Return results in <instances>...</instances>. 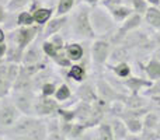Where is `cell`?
I'll return each mask as SVG.
<instances>
[{"label":"cell","instance_id":"obj_4","mask_svg":"<svg viewBox=\"0 0 160 140\" xmlns=\"http://www.w3.org/2000/svg\"><path fill=\"white\" fill-rule=\"evenodd\" d=\"M112 49V44L107 38H94L90 46L91 63L97 67H105L110 59V53Z\"/></svg>","mask_w":160,"mask_h":140},{"label":"cell","instance_id":"obj_14","mask_svg":"<svg viewBox=\"0 0 160 140\" xmlns=\"http://www.w3.org/2000/svg\"><path fill=\"white\" fill-rule=\"evenodd\" d=\"M75 95H76V98H78L79 101H86V102H94L97 98H98L97 88L94 87L93 84L86 83V81L80 83V85L76 88Z\"/></svg>","mask_w":160,"mask_h":140},{"label":"cell","instance_id":"obj_2","mask_svg":"<svg viewBox=\"0 0 160 140\" xmlns=\"http://www.w3.org/2000/svg\"><path fill=\"white\" fill-rule=\"evenodd\" d=\"M90 10L91 6L87 3H78L75 7L72 17L69 18L70 24V34L75 39L79 41H93L96 36L90 21Z\"/></svg>","mask_w":160,"mask_h":140},{"label":"cell","instance_id":"obj_21","mask_svg":"<svg viewBox=\"0 0 160 140\" xmlns=\"http://www.w3.org/2000/svg\"><path fill=\"white\" fill-rule=\"evenodd\" d=\"M143 73H145V76L149 80H152V81L159 80L160 79V60L159 59L152 56V58L143 65Z\"/></svg>","mask_w":160,"mask_h":140},{"label":"cell","instance_id":"obj_7","mask_svg":"<svg viewBox=\"0 0 160 140\" xmlns=\"http://www.w3.org/2000/svg\"><path fill=\"white\" fill-rule=\"evenodd\" d=\"M59 107H61V104L53 97H45L39 94L38 97H35L34 113H35V116H39V118H48V116L56 115Z\"/></svg>","mask_w":160,"mask_h":140},{"label":"cell","instance_id":"obj_27","mask_svg":"<svg viewBox=\"0 0 160 140\" xmlns=\"http://www.w3.org/2000/svg\"><path fill=\"white\" fill-rule=\"evenodd\" d=\"M143 130H156L160 123V115L156 111H148L143 115Z\"/></svg>","mask_w":160,"mask_h":140},{"label":"cell","instance_id":"obj_9","mask_svg":"<svg viewBox=\"0 0 160 140\" xmlns=\"http://www.w3.org/2000/svg\"><path fill=\"white\" fill-rule=\"evenodd\" d=\"M68 22H69V14H68V16L52 17V18H51L47 24H45L44 30H42V38L48 39L49 36H52V35H55V34L61 32Z\"/></svg>","mask_w":160,"mask_h":140},{"label":"cell","instance_id":"obj_25","mask_svg":"<svg viewBox=\"0 0 160 140\" xmlns=\"http://www.w3.org/2000/svg\"><path fill=\"white\" fill-rule=\"evenodd\" d=\"M143 116H129L122 118L127 123V128L129 130V135H142L143 132ZM142 139V138H141Z\"/></svg>","mask_w":160,"mask_h":140},{"label":"cell","instance_id":"obj_23","mask_svg":"<svg viewBox=\"0 0 160 140\" xmlns=\"http://www.w3.org/2000/svg\"><path fill=\"white\" fill-rule=\"evenodd\" d=\"M53 98H55L59 104H65L66 101L75 98V95H73V91H72V88L69 87V84L61 83V84L56 87L55 94H53Z\"/></svg>","mask_w":160,"mask_h":140},{"label":"cell","instance_id":"obj_6","mask_svg":"<svg viewBox=\"0 0 160 140\" xmlns=\"http://www.w3.org/2000/svg\"><path fill=\"white\" fill-rule=\"evenodd\" d=\"M22 113L18 111L13 99H0V128L2 129H7V128L13 126L17 122V119L21 116Z\"/></svg>","mask_w":160,"mask_h":140},{"label":"cell","instance_id":"obj_5","mask_svg":"<svg viewBox=\"0 0 160 140\" xmlns=\"http://www.w3.org/2000/svg\"><path fill=\"white\" fill-rule=\"evenodd\" d=\"M39 32H41V25H27V27H20L14 30L13 32V39L14 45L20 48L21 51H25L28 45H31L37 38H38Z\"/></svg>","mask_w":160,"mask_h":140},{"label":"cell","instance_id":"obj_30","mask_svg":"<svg viewBox=\"0 0 160 140\" xmlns=\"http://www.w3.org/2000/svg\"><path fill=\"white\" fill-rule=\"evenodd\" d=\"M16 24L20 27H27V25H34V16L32 11H20L16 17Z\"/></svg>","mask_w":160,"mask_h":140},{"label":"cell","instance_id":"obj_18","mask_svg":"<svg viewBox=\"0 0 160 140\" xmlns=\"http://www.w3.org/2000/svg\"><path fill=\"white\" fill-rule=\"evenodd\" d=\"M143 21L155 31H160V7L159 6H149L143 14Z\"/></svg>","mask_w":160,"mask_h":140},{"label":"cell","instance_id":"obj_37","mask_svg":"<svg viewBox=\"0 0 160 140\" xmlns=\"http://www.w3.org/2000/svg\"><path fill=\"white\" fill-rule=\"evenodd\" d=\"M6 17H7V14H6V8H4V6L0 3V22L4 21Z\"/></svg>","mask_w":160,"mask_h":140},{"label":"cell","instance_id":"obj_33","mask_svg":"<svg viewBox=\"0 0 160 140\" xmlns=\"http://www.w3.org/2000/svg\"><path fill=\"white\" fill-rule=\"evenodd\" d=\"M56 87H58V85H56L52 80H48V81H45L44 84L39 87V94L45 95V97H53Z\"/></svg>","mask_w":160,"mask_h":140},{"label":"cell","instance_id":"obj_39","mask_svg":"<svg viewBox=\"0 0 160 140\" xmlns=\"http://www.w3.org/2000/svg\"><path fill=\"white\" fill-rule=\"evenodd\" d=\"M6 41V32L2 27H0V42H4Z\"/></svg>","mask_w":160,"mask_h":140},{"label":"cell","instance_id":"obj_41","mask_svg":"<svg viewBox=\"0 0 160 140\" xmlns=\"http://www.w3.org/2000/svg\"><path fill=\"white\" fill-rule=\"evenodd\" d=\"M7 2H8V0H0V3H2V4H7Z\"/></svg>","mask_w":160,"mask_h":140},{"label":"cell","instance_id":"obj_32","mask_svg":"<svg viewBox=\"0 0 160 140\" xmlns=\"http://www.w3.org/2000/svg\"><path fill=\"white\" fill-rule=\"evenodd\" d=\"M125 3H128V4L133 8L135 13H139V14H142V16H143L145 11L149 7V3H148L146 0H125Z\"/></svg>","mask_w":160,"mask_h":140},{"label":"cell","instance_id":"obj_36","mask_svg":"<svg viewBox=\"0 0 160 140\" xmlns=\"http://www.w3.org/2000/svg\"><path fill=\"white\" fill-rule=\"evenodd\" d=\"M152 39L155 41L156 46L160 48V31H156V32L153 34V35H152Z\"/></svg>","mask_w":160,"mask_h":140},{"label":"cell","instance_id":"obj_20","mask_svg":"<svg viewBox=\"0 0 160 140\" xmlns=\"http://www.w3.org/2000/svg\"><path fill=\"white\" fill-rule=\"evenodd\" d=\"M32 11V16H34V21H35L37 25H45L51 18H52V14H53V8L51 7H44V6H38L35 7Z\"/></svg>","mask_w":160,"mask_h":140},{"label":"cell","instance_id":"obj_16","mask_svg":"<svg viewBox=\"0 0 160 140\" xmlns=\"http://www.w3.org/2000/svg\"><path fill=\"white\" fill-rule=\"evenodd\" d=\"M65 53L66 56L73 62V63H78V62H82L84 59V48L80 42H68L65 44Z\"/></svg>","mask_w":160,"mask_h":140},{"label":"cell","instance_id":"obj_24","mask_svg":"<svg viewBox=\"0 0 160 140\" xmlns=\"http://www.w3.org/2000/svg\"><path fill=\"white\" fill-rule=\"evenodd\" d=\"M11 81L7 77V65H0V99L8 95L11 91Z\"/></svg>","mask_w":160,"mask_h":140},{"label":"cell","instance_id":"obj_26","mask_svg":"<svg viewBox=\"0 0 160 140\" xmlns=\"http://www.w3.org/2000/svg\"><path fill=\"white\" fill-rule=\"evenodd\" d=\"M41 48H42V52H44V55L48 56L51 60L56 59L65 51L63 48H59L58 45H55L52 41H51V39H44V41H42V44H41Z\"/></svg>","mask_w":160,"mask_h":140},{"label":"cell","instance_id":"obj_31","mask_svg":"<svg viewBox=\"0 0 160 140\" xmlns=\"http://www.w3.org/2000/svg\"><path fill=\"white\" fill-rule=\"evenodd\" d=\"M31 2L32 0H8L7 4H6V10L8 13H18L25 6L31 4Z\"/></svg>","mask_w":160,"mask_h":140},{"label":"cell","instance_id":"obj_10","mask_svg":"<svg viewBox=\"0 0 160 140\" xmlns=\"http://www.w3.org/2000/svg\"><path fill=\"white\" fill-rule=\"evenodd\" d=\"M150 36H152V35H149L146 31H141L138 28V30L129 31V32L124 36V39L121 41V44H124L125 46L131 48L132 51H135L136 48H139L141 45H143L145 42L149 41Z\"/></svg>","mask_w":160,"mask_h":140},{"label":"cell","instance_id":"obj_3","mask_svg":"<svg viewBox=\"0 0 160 140\" xmlns=\"http://www.w3.org/2000/svg\"><path fill=\"white\" fill-rule=\"evenodd\" d=\"M90 21L97 38H108L117 30V22L108 8L104 6H93L90 10Z\"/></svg>","mask_w":160,"mask_h":140},{"label":"cell","instance_id":"obj_28","mask_svg":"<svg viewBox=\"0 0 160 140\" xmlns=\"http://www.w3.org/2000/svg\"><path fill=\"white\" fill-rule=\"evenodd\" d=\"M96 129H97V138H98L100 140H112L114 139L112 128H111L110 121L108 122L101 121L96 126Z\"/></svg>","mask_w":160,"mask_h":140},{"label":"cell","instance_id":"obj_1","mask_svg":"<svg viewBox=\"0 0 160 140\" xmlns=\"http://www.w3.org/2000/svg\"><path fill=\"white\" fill-rule=\"evenodd\" d=\"M6 132H8V135H13L14 139L45 140L48 138L45 118H39L35 115H21L13 126L6 129Z\"/></svg>","mask_w":160,"mask_h":140},{"label":"cell","instance_id":"obj_29","mask_svg":"<svg viewBox=\"0 0 160 140\" xmlns=\"http://www.w3.org/2000/svg\"><path fill=\"white\" fill-rule=\"evenodd\" d=\"M78 4V0H58L56 4V16H68Z\"/></svg>","mask_w":160,"mask_h":140},{"label":"cell","instance_id":"obj_17","mask_svg":"<svg viewBox=\"0 0 160 140\" xmlns=\"http://www.w3.org/2000/svg\"><path fill=\"white\" fill-rule=\"evenodd\" d=\"M111 128H112V133H114V139L117 140H125L129 135V130L127 128L125 121L121 116H111L110 119Z\"/></svg>","mask_w":160,"mask_h":140},{"label":"cell","instance_id":"obj_19","mask_svg":"<svg viewBox=\"0 0 160 140\" xmlns=\"http://www.w3.org/2000/svg\"><path fill=\"white\" fill-rule=\"evenodd\" d=\"M105 69L110 70L112 74H115L118 79L125 80L132 74V67L128 62H119V63H107Z\"/></svg>","mask_w":160,"mask_h":140},{"label":"cell","instance_id":"obj_38","mask_svg":"<svg viewBox=\"0 0 160 140\" xmlns=\"http://www.w3.org/2000/svg\"><path fill=\"white\" fill-rule=\"evenodd\" d=\"M83 2H84V3H87L88 6H91V7H93V6L100 4V3H101V0H83Z\"/></svg>","mask_w":160,"mask_h":140},{"label":"cell","instance_id":"obj_35","mask_svg":"<svg viewBox=\"0 0 160 140\" xmlns=\"http://www.w3.org/2000/svg\"><path fill=\"white\" fill-rule=\"evenodd\" d=\"M7 49H8L7 45L4 42H0V58H4L7 55Z\"/></svg>","mask_w":160,"mask_h":140},{"label":"cell","instance_id":"obj_13","mask_svg":"<svg viewBox=\"0 0 160 140\" xmlns=\"http://www.w3.org/2000/svg\"><path fill=\"white\" fill-rule=\"evenodd\" d=\"M133 51L131 48L125 46L124 44L112 45V49L110 53L108 63H119V62H128L133 58Z\"/></svg>","mask_w":160,"mask_h":140},{"label":"cell","instance_id":"obj_15","mask_svg":"<svg viewBox=\"0 0 160 140\" xmlns=\"http://www.w3.org/2000/svg\"><path fill=\"white\" fill-rule=\"evenodd\" d=\"M108 11L111 13V16H112V18L115 20L117 24L124 22L125 20L131 16V14L135 13V11H133V8L131 7L128 3H125V2H122V3H119V4H115V6H112V7H110V8H108Z\"/></svg>","mask_w":160,"mask_h":140},{"label":"cell","instance_id":"obj_11","mask_svg":"<svg viewBox=\"0 0 160 140\" xmlns=\"http://www.w3.org/2000/svg\"><path fill=\"white\" fill-rule=\"evenodd\" d=\"M152 83L153 81L149 80L148 77L145 79V77L132 76V74L124 80V84H125V87H127V90H128L129 94H139L142 90L149 88L150 85H152Z\"/></svg>","mask_w":160,"mask_h":140},{"label":"cell","instance_id":"obj_40","mask_svg":"<svg viewBox=\"0 0 160 140\" xmlns=\"http://www.w3.org/2000/svg\"><path fill=\"white\" fill-rule=\"evenodd\" d=\"M149 6H160V0H146Z\"/></svg>","mask_w":160,"mask_h":140},{"label":"cell","instance_id":"obj_22","mask_svg":"<svg viewBox=\"0 0 160 140\" xmlns=\"http://www.w3.org/2000/svg\"><path fill=\"white\" fill-rule=\"evenodd\" d=\"M66 76H68V79H70L72 81L82 83V81H84L86 77H87V71H86V67L83 66V65L72 63L69 67H68Z\"/></svg>","mask_w":160,"mask_h":140},{"label":"cell","instance_id":"obj_12","mask_svg":"<svg viewBox=\"0 0 160 140\" xmlns=\"http://www.w3.org/2000/svg\"><path fill=\"white\" fill-rule=\"evenodd\" d=\"M42 48L41 45H38L35 41L31 45H28L25 48V51L22 52V59H21V65H35L42 62Z\"/></svg>","mask_w":160,"mask_h":140},{"label":"cell","instance_id":"obj_34","mask_svg":"<svg viewBox=\"0 0 160 140\" xmlns=\"http://www.w3.org/2000/svg\"><path fill=\"white\" fill-rule=\"evenodd\" d=\"M145 95H149V97H155V95H160V79L156 80V81L152 83L149 88H146V93Z\"/></svg>","mask_w":160,"mask_h":140},{"label":"cell","instance_id":"obj_8","mask_svg":"<svg viewBox=\"0 0 160 140\" xmlns=\"http://www.w3.org/2000/svg\"><path fill=\"white\" fill-rule=\"evenodd\" d=\"M11 99L22 115H35L34 113V102H35L34 91H11Z\"/></svg>","mask_w":160,"mask_h":140}]
</instances>
